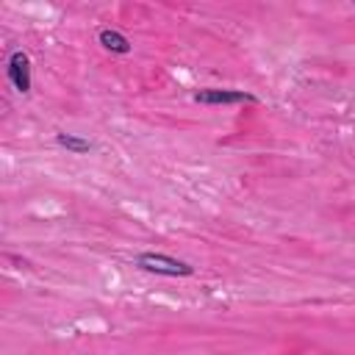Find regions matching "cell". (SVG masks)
Segmentation results:
<instances>
[{
  "mask_svg": "<svg viewBox=\"0 0 355 355\" xmlns=\"http://www.w3.org/2000/svg\"><path fill=\"white\" fill-rule=\"evenodd\" d=\"M136 266H141L144 272L169 275V277H189V275H194V266H189L186 261H178L172 255H164V252H141L136 258Z\"/></svg>",
  "mask_w": 355,
  "mask_h": 355,
  "instance_id": "cell-1",
  "label": "cell"
},
{
  "mask_svg": "<svg viewBox=\"0 0 355 355\" xmlns=\"http://www.w3.org/2000/svg\"><path fill=\"white\" fill-rule=\"evenodd\" d=\"M197 103L202 105H236V103H255L252 94L247 92H233V89H200L194 94Z\"/></svg>",
  "mask_w": 355,
  "mask_h": 355,
  "instance_id": "cell-2",
  "label": "cell"
},
{
  "mask_svg": "<svg viewBox=\"0 0 355 355\" xmlns=\"http://www.w3.org/2000/svg\"><path fill=\"white\" fill-rule=\"evenodd\" d=\"M8 78H11L17 92H22V94L31 92V61H28V55L22 50L11 53V58H8Z\"/></svg>",
  "mask_w": 355,
  "mask_h": 355,
  "instance_id": "cell-3",
  "label": "cell"
},
{
  "mask_svg": "<svg viewBox=\"0 0 355 355\" xmlns=\"http://www.w3.org/2000/svg\"><path fill=\"white\" fill-rule=\"evenodd\" d=\"M100 44L108 47L111 53H130V42H128L119 31H111V28L100 31Z\"/></svg>",
  "mask_w": 355,
  "mask_h": 355,
  "instance_id": "cell-4",
  "label": "cell"
},
{
  "mask_svg": "<svg viewBox=\"0 0 355 355\" xmlns=\"http://www.w3.org/2000/svg\"><path fill=\"white\" fill-rule=\"evenodd\" d=\"M55 141H58L61 147L72 150V153H89V150H92V141H86V139H80V136H72V133H58Z\"/></svg>",
  "mask_w": 355,
  "mask_h": 355,
  "instance_id": "cell-5",
  "label": "cell"
}]
</instances>
